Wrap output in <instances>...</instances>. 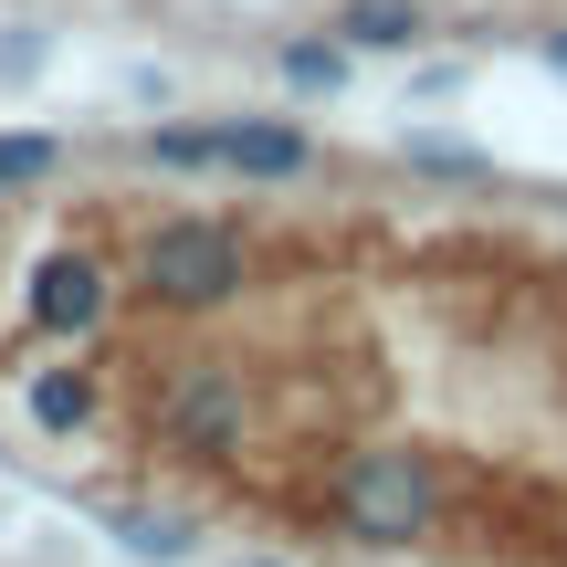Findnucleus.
I'll list each match as a JSON object with an SVG mask.
<instances>
[{
  "label": "nucleus",
  "mask_w": 567,
  "mask_h": 567,
  "mask_svg": "<svg viewBox=\"0 0 567 567\" xmlns=\"http://www.w3.org/2000/svg\"><path fill=\"white\" fill-rule=\"evenodd\" d=\"M410 168H431V179H494V158L463 147V137H410Z\"/></svg>",
  "instance_id": "12"
},
{
  "label": "nucleus",
  "mask_w": 567,
  "mask_h": 567,
  "mask_svg": "<svg viewBox=\"0 0 567 567\" xmlns=\"http://www.w3.org/2000/svg\"><path fill=\"white\" fill-rule=\"evenodd\" d=\"M137 158H147V168H168V179H221V116H210V126L158 116V126L137 137Z\"/></svg>",
  "instance_id": "8"
},
{
  "label": "nucleus",
  "mask_w": 567,
  "mask_h": 567,
  "mask_svg": "<svg viewBox=\"0 0 567 567\" xmlns=\"http://www.w3.org/2000/svg\"><path fill=\"white\" fill-rule=\"evenodd\" d=\"M243 567H284V557H243Z\"/></svg>",
  "instance_id": "14"
},
{
  "label": "nucleus",
  "mask_w": 567,
  "mask_h": 567,
  "mask_svg": "<svg viewBox=\"0 0 567 567\" xmlns=\"http://www.w3.org/2000/svg\"><path fill=\"white\" fill-rule=\"evenodd\" d=\"M442 463L431 452H410V442H368V452H347L337 473H326V526L347 536L358 557H410V547H431L442 536Z\"/></svg>",
  "instance_id": "1"
},
{
  "label": "nucleus",
  "mask_w": 567,
  "mask_h": 567,
  "mask_svg": "<svg viewBox=\"0 0 567 567\" xmlns=\"http://www.w3.org/2000/svg\"><path fill=\"white\" fill-rule=\"evenodd\" d=\"M126 295L158 305V316H221V305L252 295V243L231 221H210V210H179V221H158L137 243Z\"/></svg>",
  "instance_id": "2"
},
{
  "label": "nucleus",
  "mask_w": 567,
  "mask_h": 567,
  "mask_svg": "<svg viewBox=\"0 0 567 567\" xmlns=\"http://www.w3.org/2000/svg\"><path fill=\"white\" fill-rule=\"evenodd\" d=\"M21 410H32V431L74 442V431H95L105 389H95V368H32V379H21Z\"/></svg>",
  "instance_id": "7"
},
{
  "label": "nucleus",
  "mask_w": 567,
  "mask_h": 567,
  "mask_svg": "<svg viewBox=\"0 0 567 567\" xmlns=\"http://www.w3.org/2000/svg\"><path fill=\"white\" fill-rule=\"evenodd\" d=\"M105 316H116V264H105V252H84V243L32 252V274H21V326H32L42 347H84Z\"/></svg>",
  "instance_id": "4"
},
{
  "label": "nucleus",
  "mask_w": 567,
  "mask_h": 567,
  "mask_svg": "<svg viewBox=\"0 0 567 567\" xmlns=\"http://www.w3.org/2000/svg\"><path fill=\"white\" fill-rule=\"evenodd\" d=\"M536 53H547V74H567V32H547V42H536Z\"/></svg>",
  "instance_id": "13"
},
{
  "label": "nucleus",
  "mask_w": 567,
  "mask_h": 567,
  "mask_svg": "<svg viewBox=\"0 0 567 567\" xmlns=\"http://www.w3.org/2000/svg\"><path fill=\"white\" fill-rule=\"evenodd\" d=\"M53 168H63V137H53V126H0V200H32Z\"/></svg>",
  "instance_id": "10"
},
{
  "label": "nucleus",
  "mask_w": 567,
  "mask_h": 567,
  "mask_svg": "<svg viewBox=\"0 0 567 567\" xmlns=\"http://www.w3.org/2000/svg\"><path fill=\"white\" fill-rule=\"evenodd\" d=\"M274 63H284V84H295V95H337V84H347V63H358V53H347L337 32H326V42L305 32V42H284Z\"/></svg>",
  "instance_id": "11"
},
{
  "label": "nucleus",
  "mask_w": 567,
  "mask_h": 567,
  "mask_svg": "<svg viewBox=\"0 0 567 567\" xmlns=\"http://www.w3.org/2000/svg\"><path fill=\"white\" fill-rule=\"evenodd\" d=\"M147 431H158V452H179V463H243V442H252V389H243V368H231V358H179L158 379Z\"/></svg>",
  "instance_id": "3"
},
{
  "label": "nucleus",
  "mask_w": 567,
  "mask_h": 567,
  "mask_svg": "<svg viewBox=\"0 0 567 567\" xmlns=\"http://www.w3.org/2000/svg\"><path fill=\"white\" fill-rule=\"evenodd\" d=\"M316 168V137L295 116H221V179H252V189H284Z\"/></svg>",
  "instance_id": "5"
},
{
  "label": "nucleus",
  "mask_w": 567,
  "mask_h": 567,
  "mask_svg": "<svg viewBox=\"0 0 567 567\" xmlns=\"http://www.w3.org/2000/svg\"><path fill=\"white\" fill-rule=\"evenodd\" d=\"M105 536H116L126 557H200V526H189V515H168V505H116L105 515Z\"/></svg>",
  "instance_id": "9"
},
{
  "label": "nucleus",
  "mask_w": 567,
  "mask_h": 567,
  "mask_svg": "<svg viewBox=\"0 0 567 567\" xmlns=\"http://www.w3.org/2000/svg\"><path fill=\"white\" fill-rule=\"evenodd\" d=\"M326 32H337L347 53H421V42H431V11H421V0H337Z\"/></svg>",
  "instance_id": "6"
}]
</instances>
